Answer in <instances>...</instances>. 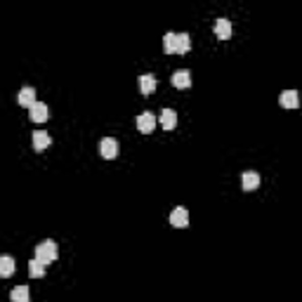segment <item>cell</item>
I'll list each match as a JSON object with an SVG mask.
<instances>
[{
	"label": "cell",
	"mask_w": 302,
	"mask_h": 302,
	"mask_svg": "<svg viewBox=\"0 0 302 302\" xmlns=\"http://www.w3.org/2000/svg\"><path fill=\"white\" fill-rule=\"evenodd\" d=\"M189 50H191L189 33H177V55H187Z\"/></svg>",
	"instance_id": "e0dca14e"
},
{
	"label": "cell",
	"mask_w": 302,
	"mask_h": 302,
	"mask_svg": "<svg viewBox=\"0 0 302 302\" xmlns=\"http://www.w3.org/2000/svg\"><path fill=\"white\" fill-rule=\"evenodd\" d=\"M29 111H31L29 116H31L33 123H45L48 121V104H43V102H36Z\"/></svg>",
	"instance_id": "9c48e42d"
},
{
	"label": "cell",
	"mask_w": 302,
	"mask_h": 302,
	"mask_svg": "<svg viewBox=\"0 0 302 302\" xmlns=\"http://www.w3.org/2000/svg\"><path fill=\"white\" fill-rule=\"evenodd\" d=\"M10 300L12 302H29V286H17V288L10 293Z\"/></svg>",
	"instance_id": "ac0fdd59"
},
{
	"label": "cell",
	"mask_w": 302,
	"mask_h": 302,
	"mask_svg": "<svg viewBox=\"0 0 302 302\" xmlns=\"http://www.w3.org/2000/svg\"><path fill=\"white\" fill-rule=\"evenodd\" d=\"M14 274V260L10 258V255H3L0 258V276H12Z\"/></svg>",
	"instance_id": "9a60e30c"
},
{
	"label": "cell",
	"mask_w": 302,
	"mask_h": 302,
	"mask_svg": "<svg viewBox=\"0 0 302 302\" xmlns=\"http://www.w3.org/2000/svg\"><path fill=\"white\" fill-rule=\"evenodd\" d=\"M278 104L284 106V109H297L300 106V97H297L295 90H284L281 97H278Z\"/></svg>",
	"instance_id": "8992f818"
},
{
	"label": "cell",
	"mask_w": 302,
	"mask_h": 302,
	"mask_svg": "<svg viewBox=\"0 0 302 302\" xmlns=\"http://www.w3.org/2000/svg\"><path fill=\"white\" fill-rule=\"evenodd\" d=\"M48 147H50V135L48 132H43V130L33 132V149H36V151H45Z\"/></svg>",
	"instance_id": "4fadbf2b"
},
{
	"label": "cell",
	"mask_w": 302,
	"mask_h": 302,
	"mask_svg": "<svg viewBox=\"0 0 302 302\" xmlns=\"http://www.w3.org/2000/svg\"><path fill=\"white\" fill-rule=\"evenodd\" d=\"M17 102H19V106H24V109H31V106L36 104V90H33L31 85L21 87V90H19V95H17Z\"/></svg>",
	"instance_id": "277c9868"
},
{
	"label": "cell",
	"mask_w": 302,
	"mask_h": 302,
	"mask_svg": "<svg viewBox=\"0 0 302 302\" xmlns=\"http://www.w3.org/2000/svg\"><path fill=\"white\" fill-rule=\"evenodd\" d=\"M163 50H166V55H177V33H166L163 38Z\"/></svg>",
	"instance_id": "5bb4252c"
},
{
	"label": "cell",
	"mask_w": 302,
	"mask_h": 302,
	"mask_svg": "<svg viewBox=\"0 0 302 302\" xmlns=\"http://www.w3.org/2000/svg\"><path fill=\"white\" fill-rule=\"evenodd\" d=\"M177 125V113L173 109H163L160 111V128L163 130H173Z\"/></svg>",
	"instance_id": "8fae6325"
},
{
	"label": "cell",
	"mask_w": 302,
	"mask_h": 302,
	"mask_svg": "<svg viewBox=\"0 0 302 302\" xmlns=\"http://www.w3.org/2000/svg\"><path fill=\"white\" fill-rule=\"evenodd\" d=\"M156 85H158V80H156L154 74H144L140 76V90H142L144 97H149V95L156 90Z\"/></svg>",
	"instance_id": "ba28073f"
},
{
	"label": "cell",
	"mask_w": 302,
	"mask_h": 302,
	"mask_svg": "<svg viewBox=\"0 0 302 302\" xmlns=\"http://www.w3.org/2000/svg\"><path fill=\"white\" fill-rule=\"evenodd\" d=\"M99 154L104 156V158H116L118 156V140H113V137H104V140L99 142Z\"/></svg>",
	"instance_id": "3957f363"
},
{
	"label": "cell",
	"mask_w": 302,
	"mask_h": 302,
	"mask_svg": "<svg viewBox=\"0 0 302 302\" xmlns=\"http://www.w3.org/2000/svg\"><path fill=\"white\" fill-rule=\"evenodd\" d=\"M154 128H156V118H154V113H151V111H144V113H140V116H137V130H140V132H144V135H151V132H154Z\"/></svg>",
	"instance_id": "7a4b0ae2"
},
{
	"label": "cell",
	"mask_w": 302,
	"mask_h": 302,
	"mask_svg": "<svg viewBox=\"0 0 302 302\" xmlns=\"http://www.w3.org/2000/svg\"><path fill=\"white\" fill-rule=\"evenodd\" d=\"M57 255H59V248H57V243L52 239L43 241L40 246H36V258L43 262V265H50V262H55Z\"/></svg>",
	"instance_id": "6da1fadb"
},
{
	"label": "cell",
	"mask_w": 302,
	"mask_h": 302,
	"mask_svg": "<svg viewBox=\"0 0 302 302\" xmlns=\"http://www.w3.org/2000/svg\"><path fill=\"white\" fill-rule=\"evenodd\" d=\"M215 36L220 38V40H229V38H231V21H229V19H217Z\"/></svg>",
	"instance_id": "30bf717a"
},
{
	"label": "cell",
	"mask_w": 302,
	"mask_h": 302,
	"mask_svg": "<svg viewBox=\"0 0 302 302\" xmlns=\"http://www.w3.org/2000/svg\"><path fill=\"white\" fill-rule=\"evenodd\" d=\"M170 224L177 229L189 227V213H187V208H175L173 213H170Z\"/></svg>",
	"instance_id": "5b68a950"
},
{
	"label": "cell",
	"mask_w": 302,
	"mask_h": 302,
	"mask_svg": "<svg viewBox=\"0 0 302 302\" xmlns=\"http://www.w3.org/2000/svg\"><path fill=\"white\" fill-rule=\"evenodd\" d=\"M29 276H31V278L45 276V265H43V262H40L38 258H33L31 262H29Z\"/></svg>",
	"instance_id": "2e32d148"
},
{
	"label": "cell",
	"mask_w": 302,
	"mask_h": 302,
	"mask_svg": "<svg viewBox=\"0 0 302 302\" xmlns=\"http://www.w3.org/2000/svg\"><path fill=\"white\" fill-rule=\"evenodd\" d=\"M173 85L177 87V90H187V87H191V74L187 71V68L175 71L173 74Z\"/></svg>",
	"instance_id": "52a82bcc"
},
{
	"label": "cell",
	"mask_w": 302,
	"mask_h": 302,
	"mask_svg": "<svg viewBox=\"0 0 302 302\" xmlns=\"http://www.w3.org/2000/svg\"><path fill=\"white\" fill-rule=\"evenodd\" d=\"M241 184H243L246 191H255L260 187V175L253 173V170H248V173H243V177H241Z\"/></svg>",
	"instance_id": "7c38bea8"
}]
</instances>
